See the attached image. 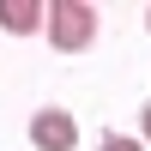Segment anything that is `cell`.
I'll return each instance as SVG.
<instances>
[{
	"label": "cell",
	"mask_w": 151,
	"mask_h": 151,
	"mask_svg": "<svg viewBox=\"0 0 151 151\" xmlns=\"http://www.w3.org/2000/svg\"><path fill=\"white\" fill-rule=\"evenodd\" d=\"M97 36V6L91 0H55L48 6V42L60 55H85Z\"/></svg>",
	"instance_id": "6da1fadb"
},
{
	"label": "cell",
	"mask_w": 151,
	"mask_h": 151,
	"mask_svg": "<svg viewBox=\"0 0 151 151\" xmlns=\"http://www.w3.org/2000/svg\"><path fill=\"white\" fill-rule=\"evenodd\" d=\"M30 145L36 151H73L79 145V121L67 109H36L30 115Z\"/></svg>",
	"instance_id": "7a4b0ae2"
},
{
	"label": "cell",
	"mask_w": 151,
	"mask_h": 151,
	"mask_svg": "<svg viewBox=\"0 0 151 151\" xmlns=\"http://www.w3.org/2000/svg\"><path fill=\"white\" fill-rule=\"evenodd\" d=\"M0 30H12V36L48 30V6H36V0H0Z\"/></svg>",
	"instance_id": "3957f363"
},
{
	"label": "cell",
	"mask_w": 151,
	"mask_h": 151,
	"mask_svg": "<svg viewBox=\"0 0 151 151\" xmlns=\"http://www.w3.org/2000/svg\"><path fill=\"white\" fill-rule=\"evenodd\" d=\"M97 151H151L145 139H133V133H103V145Z\"/></svg>",
	"instance_id": "277c9868"
},
{
	"label": "cell",
	"mask_w": 151,
	"mask_h": 151,
	"mask_svg": "<svg viewBox=\"0 0 151 151\" xmlns=\"http://www.w3.org/2000/svg\"><path fill=\"white\" fill-rule=\"evenodd\" d=\"M139 127H145V145H151V103L139 109Z\"/></svg>",
	"instance_id": "5b68a950"
},
{
	"label": "cell",
	"mask_w": 151,
	"mask_h": 151,
	"mask_svg": "<svg viewBox=\"0 0 151 151\" xmlns=\"http://www.w3.org/2000/svg\"><path fill=\"white\" fill-rule=\"evenodd\" d=\"M145 30H151V6H145Z\"/></svg>",
	"instance_id": "8992f818"
}]
</instances>
